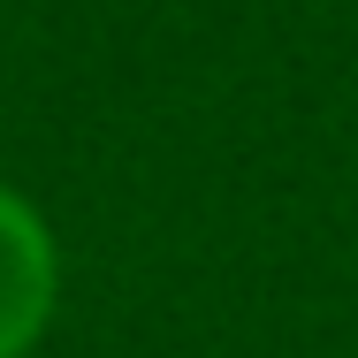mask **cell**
I'll return each instance as SVG.
<instances>
[{"label":"cell","mask_w":358,"mask_h":358,"mask_svg":"<svg viewBox=\"0 0 358 358\" xmlns=\"http://www.w3.org/2000/svg\"><path fill=\"white\" fill-rule=\"evenodd\" d=\"M62 305V244L46 214L0 183V358H31Z\"/></svg>","instance_id":"cell-1"}]
</instances>
